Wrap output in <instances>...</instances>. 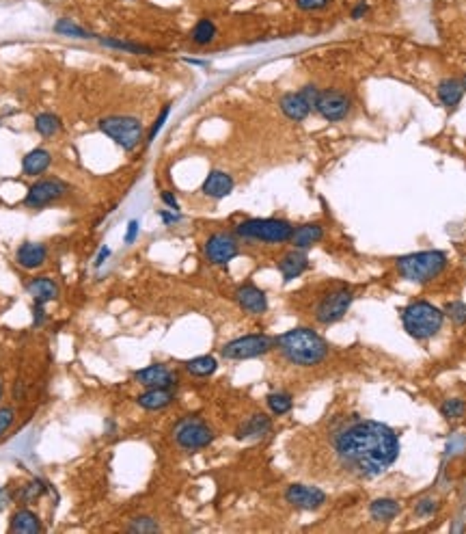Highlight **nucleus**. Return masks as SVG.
Returning a JSON list of instances; mask_svg holds the SVG:
<instances>
[{"instance_id": "nucleus-1", "label": "nucleus", "mask_w": 466, "mask_h": 534, "mask_svg": "<svg viewBox=\"0 0 466 534\" xmlns=\"http://www.w3.org/2000/svg\"><path fill=\"white\" fill-rule=\"evenodd\" d=\"M335 454L348 472L376 478L398 461L400 439L382 422L358 420L335 435Z\"/></svg>"}, {"instance_id": "nucleus-2", "label": "nucleus", "mask_w": 466, "mask_h": 534, "mask_svg": "<svg viewBox=\"0 0 466 534\" xmlns=\"http://www.w3.org/2000/svg\"><path fill=\"white\" fill-rule=\"evenodd\" d=\"M274 346L281 351V355L300 368H311V366H318L328 357V344L326 340L314 331V329H306V327H296L283 336H279L274 340Z\"/></svg>"}, {"instance_id": "nucleus-3", "label": "nucleus", "mask_w": 466, "mask_h": 534, "mask_svg": "<svg viewBox=\"0 0 466 534\" xmlns=\"http://www.w3.org/2000/svg\"><path fill=\"white\" fill-rule=\"evenodd\" d=\"M445 323V312L428 301H415L402 312V325L408 336L415 340H430L434 338Z\"/></svg>"}, {"instance_id": "nucleus-4", "label": "nucleus", "mask_w": 466, "mask_h": 534, "mask_svg": "<svg viewBox=\"0 0 466 534\" xmlns=\"http://www.w3.org/2000/svg\"><path fill=\"white\" fill-rule=\"evenodd\" d=\"M294 225L285 218H244L236 225V234L247 241H257L266 245L289 243Z\"/></svg>"}, {"instance_id": "nucleus-5", "label": "nucleus", "mask_w": 466, "mask_h": 534, "mask_svg": "<svg viewBox=\"0 0 466 534\" xmlns=\"http://www.w3.org/2000/svg\"><path fill=\"white\" fill-rule=\"evenodd\" d=\"M447 268V256L442 251H419L398 258V271L404 279L415 283H428Z\"/></svg>"}, {"instance_id": "nucleus-6", "label": "nucleus", "mask_w": 466, "mask_h": 534, "mask_svg": "<svg viewBox=\"0 0 466 534\" xmlns=\"http://www.w3.org/2000/svg\"><path fill=\"white\" fill-rule=\"evenodd\" d=\"M98 128L110 138L115 141L119 147H123L125 151H132L138 147L140 138H143V121L138 117L132 115H113V117H104L98 121Z\"/></svg>"}, {"instance_id": "nucleus-7", "label": "nucleus", "mask_w": 466, "mask_h": 534, "mask_svg": "<svg viewBox=\"0 0 466 534\" xmlns=\"http://www.w3.org/2000/svg\"><path fill=\"white\" fill-rule=\"evenodd\" d=\"M272 348H274V338L264 336V333H253V336H242V338L227 342L222 346L220 355L224 359H231V361H242V359L262 357Z\"/></svg>"}, {"instance_id": "nucleus-8", "label": "nucleus", "mask_w": 466, "mask_h": 534, "mask_svg": "<svg viewBox=\"0 0 466 534\" xmlns=\"http://www.w3.org/2000/svg\"><path fill=\"white\" fill-rule=\"evenodd\" d=\"M354 301V290L348 286L335 288L331 290L316 308V321L322 325H333L337 321H341L346 316V312L350 310V305Z\"/></svg>"}, {"instance_id": "nucleus-9", "label": "nucleus", "mask_w": 466, "mask_h": 534, "mask_svg": "<svg viewBox=\"0 0 466 534\" xmlns=\"http://www.w3.org/2000/svg\"><path fill=\"white\" fill-rule=\"evenodd\" d=\"M173 437H175L177 445L184 448V450H201V448H207L214 441L212 428L199 418L180 420L175 424V428H173Z\"/></svg>"}, {"instance_id": "nucleus-10", "label": "nucleus", "mask_w": 466, "mask_h": 534, "mask_svg": "<svg viewBox=\"0 0 466 534\" xmlns=\"http://www.w3.org/2000/svg\"><path fill=\"white\" fill-rule=\"evenodd\" d=\"M205 258L209 264L216 266H227L233 258H238L240 253V243L238 238L233 236L231 232H214L207 241H205Z\"/></svg>"}, {"instance_id": "nucleus-11", "label": "nucleus", "mask_w": 466, "mask_h": 534, "mask_svg": "<svg viewBox=\"0 0 466 534\" xmlns=\"http://www.w3.org/2000/svg\"><path fill=\"white\" fill-rule=\"evenodd\" d=\"M67 191H69V184L65 180H61V178H43V180L35 182L29 188V193L24 197V206L39 210V208H43L48 203H54L56 199L65 197Z\"/></svg>"}, {"instance_id": "nucleus-12", "label": "nucleus", "mask_w": 466, "mask_h": 534, "mask_svg": "<svg viewBox=\"0 0 466 534\" xmlns=\"http://www.w3.org/2000/svg\"><path fill=\"white\" fill-rule=\"evenodd\" d=\"M314 111H318L326 121H343L352 111V98L343 91L326 89L320 91Z\"/></svg>"}, {"instance_id": "nucleus-13", "label": "nucleus", "mask_w": 466, "mask_h": 534, "mask_svg": "<svg viewBox=\"0 0 466 534\" xmlns=\"http://www.w3.org/2000/svg\"><path fill=\"white\" fill-rule=\"evenodd\" d=\"M285 500L300 510H318L326 502V493L311 485H291L285 491Z\"/></svg>"}, {"instance_id": "nucleus-14", "label": "nucleus", "mask_w": 466, "mask_h": 534, "mask_svg": "<svg viewBox=\"0 0 466 534\" xmlns=\"http://www.w3.org/2000/svg\"><path fill=\"white\" fill-rule=\"evenodd\" d=\"M134 381H138V383L145 388H173L177 376L165 363H153V366H147V368L134 372Z\"/></svg>"}, {"instance_id": "nucleus-15", "label": "nucleus", "mask_w": 466, "mask_h": 534, "mask_svg": "<svg viewBox=\"0 0 466 534\" xmlns=\"http://www.w3.org/2000/svg\"><path fill=\"white\" fill-rule=\"evenodd\" d=\"M236 301L247 314H253V316H259L268 310V298L264 290H259L255 283H242L236 290Z\"/></svg>"}, {"instance_id": "nucleus-16", "label": "nucleus", "mask_w": 466, "mask_h": 534, "mask_svg": "<svg viewBox=\"0 0 466 534\" xmlns=\"http://www.w3.org/2000/svg\"><path fill=\"white\" fill-rule=\"evenodd\" d=\"M233 186H236V182H233V178L224 171H209L203 186H201V193L209 199H224L233 193Z\"/></svg>"}, {"instance_id": "nucleus-17", "label": "nucleus", "mask_w": 466, "mask_h": 534, "mask_svg": "<svg viewBox=\"0 0 466 534\" xmlns=\"http://www.w3.org/2000/svg\"><path fill=\"white\" fill-rule=\"evenodd\" d=\"M322 238H324V227L320 223H304V225L294 227L289 243L294 245V249L306 251V249H311L314 245H318Z\"/></svg>"}, {"instance_id": "nucleus-18", "label": "nucleus", "mask_w": 466, "mask_h": 534, "mask_svg": "<svg viewBox=\"0 0 466 534\" xmlns=\"http://www.w3.org/2000/svg\"><path fill=\"white\" fill-rule=\"evenodd\" d=\"M276 266H279L283 279H285V281H291V279L300 277V275L309 268V258H306V253H304L302 249H291V251H287L285 256L279 258V264H276Z\"/></svg>"}, {"instance_id": "nucleus-19", "label": "nucleus", "mask_w": 466, "mask_h": 534, "mask_svg": "<svg viewBox=\"0 0 466 534\" xmlns=\"http://www.w3.org/2000/svg\"><path fill=\"white\" fill-rule=\"evenodd\" d=\"M279 106L283 111V115L291 121H304L309 115H311V104L302 98L300 91H291V94H285L281 100H279Z\"/></svg>"}, {"instance_id": "nucleus-20", "label": "nucleus", "mask_w": 466, "mask_h": 534, "mask_svg": "<svg viewBox=\"0 0 466 534\" xmlns=\"http://www.w3.org/2000/svg\"><path fill=\"white\" fill-rule=\"evenodd\" d=\"M48 260V249L39 243H22L16 251V262L22 268H39Z\"/></svg>"}, {"instance_id": "nucleus-21", "label": "nucleus", "mask_w": 466, "mask_h": 534, "mask_svg": "<svg viewBox=\"0 0 466 534\" xmlns=\"http://www.w3.org/2000/svg\"><path fill=\"white\" fill-rule=\"evenodd\" d=\"M138 407L147 409V411H158L165 409L173 403V390L171 388H147L138 398H136Z\"/></svg>"}, {"instance_id": "nucleus-22", "label": "nucleus", "mask_w": 466, "mask_h": 534, "mask_svg": "<svg viewBox=\"0 0 466 534\" xmlns=\"http://www.w3.org/2000/svg\"><path fill=\"white\" fill-rule=\"evenodd\" d=\"M52 165V154L43 147H37L22 158V173L24 176H41L50 169Z\"/></svg>"}, {"instance_id": "nucleus-23", "label": "nucleus", "mask_w": 466, "mask_h": 534, "mask_svg": "<svg viewBox=\"0 0 466 534\" xmlns=\"http://www.w3.org/2000/svg\"><path fill=\"white\" fill-rule=\"evenodd\" d=\"M26 290L29 294L33 296L35 303H50V301H56L58 298V286L54 279L50 277H35L26 283Z\"/></svg>"}, {"instance_id": "nucleus-24", "label": "nucleus", "mask_w": 466, "mask_h": 534, "mask_svg": "<svg viewBox=\"0 0 466 534\" xmlns=\"http://www.w3.org/2000/svg\"><path fill=\"white\" fill-rule=\"evenodd\" d=\"M272 430V422L268 415L264 413H255L251 415L236 433L238 439H259V437H266L268 433Z\"/></svg>"}, {"instance_id": "nucleus-25", "label": "nucleus", "mask_w": 466, "mask_h": 534, "mask_svg": "<svg viewBox=\"0 0 466 534\" xmlns=\"http://www.w3.org/2000/svg\"><path fill=\"white\" fill-rule=\"evenodd\" d=\"M436 94H438V100H440L442 106L455 109V106L462 102V96H464L462 81H457V79H445V81L438 83Z\"/></svg>"}, {"instance_id": "nucleus-26", "label": "nucleus", "mask_w": 466, "mask_h": 534, "mask_svg": "<svg viewBox=\"0 0 466 534\" xmlns=\"http://www.w3.org/2000/svg\"><path fill=\"white\" fill-rule=\"evenodd\" d=\"M9 528H11V532H18V534H37V532L43 530L39 517H37L33 510H29V508H20V510L14 515Z\"/></svg>"}, {"instance_id": "nucleus-27", "label": "nucleus", "mask_w": 466, "mask_h": 534, "mask_svg": "<svg viewBox=\"0 0 466 534\" xmlns=\"http://www.w3.org/2000/svg\"><path fill=\"white\" fill-rule=\"evenodd\" d=\"M400 510L402 506L393 498H378L369 506V513L376 521H393L400 515Z\"/></svg>"}, {"instance_id": "nucleus-28", "label": "nucleus", "mask_w": 466, "mask_h": 534, "mask_svg": "<svg viewBox=\"0 0 466 534\" xmlns=\"http://www.w3.org/2000/svg\"><path fill=\"white\" fill-rule=\"evenodd\" d=\"M216 35H218V29H216V24H214L212 20H207V18L199 20V22L192 26V31H190V39H192V44H197V46H209V44L216 39Z\"/></svg>"}, {"instance_id": "nucleus-29", "label": "nucleus", "mask_w": 466, "mask_h": 534, "mask_svg": "<svg viewBox=\"0 0 466 534\" xmlns=\"http://www.w3.org/2000/svg\"><path fill=\"white\" fill-rule=\"evenodd\" d=\"M100 44L113 50H121L128 54H153V48L143 46V44H134V41H123V39H113V37H100Z\"/></svg>"}, {"instance_id": "nucleus-30", "label": "nucleus", "mask_w": 466, "mask_h": 534, "mask_svg": "<svg viewBox=\"0 0 466 534\" xmlns=\"http://www.w3.org/2000/svg\"><path fill=\"white\" fill-rule=\"evenodd\" d=\"M216 368H218V361L212 355H201V357H195V359L186 361V370L192 376H209V374L216 372Z\"/></svg>"}, {"instance_id": "nucleus-31", "label": "nucleus", "mask_w": 466, "mask_h": 534, "mask_svg": "<svg viewBox=\"0 0 466 534\" xmlns=\"http://www.w3.org/2000/svg\"><path fill=\"white\" fill-rule=\"evenodd\" d=\"M61 117L58 115H54V113H41V115H37L35 117V130L41 134V136H46V138H50V136H54L58 130H61Z\"/></svg>"}, {"instance_id": "nucleus-32", "label": "nucleus", "mask_w": 466, "mask_h": 534, "mask_svg": "<svg viewBox=\"0 0 466 534\" xmlns=\"http://www.w3.org/2000/svg\"><path fill=\"white\" fill-rule=\"evenodd\" d=\"M54 33L65 35V37H73V39H93V37H95L93 33H89V31L83 29V26H78L76 22H71V20H67V18H61V20L54 24Z\"/></svg>"}, {"instance_id": "nucleus-33", "label": "nucleus", "mask_w": 466, "mask_h": 534, "mask_svg": "<svg viewBox=\"0 0 466 534\" xmlns=\"http://www.w3.org/2000/svg\"><path fill=\"white\" fill-rule=\"evenodd\" d=\"M268 407H270V411L274 415H285L294 407L291 394H287V392H272V394H268Z\"/></svg>"}, {"instance_id": "nucleus-34", "label": "nucleus", "mask_w": 466, "mask_h": 534, "mask_svg": "<svg viewBox=\"0 0 466 534\" xmlns=\"http://www.w3.org/2000/svg\"><path fill=\"white\" fill-rule=\"evenodd\" d=\"M158 530H160V525L155 523L153 517H136L128 525V532H134V534H151V532H158Z\"/></svg>"}, {"instance_id": "nucleus-35", "label": "nucleus", "mask_w": 466, "mask_h": 534, "mask_svg": "<svg viewBox=\"0 0 466 534\" xmlns=\"http://www.w3.org/2000/svg\"><path fill=\"white\" fill-rule=\"evenodd\" d=\"M466 411V405L462 398H449L440 405V413L447 418V420H455V418H462Z\"/></svg>"}, {"instance_id": "nucleus-36", "label": "nucleus", "mask_w": 466, "mask_h": 534, "mask_svg": "<svg viewBox=\"0 0 466 534\" xmlns=\"http://www.w3.org/2000/svg\"><path fill=\"white\" fill-rule=\"evenodd\" d=\"M445 312L449 314V318H451L453 323H457V325H464V323H466V305H464V303L453 301V303L447 305V310H445Z\"/></svg>"}, {"instance_id": "nucleus-37", "label": "nucleus", "mask_w": 466, "mask_h": 534, "mask_svg": "<svg viewBox=\"0 0 466 534\" xmlns=\"http://www.w3.org/2000/svg\"><path fill=\"white\" fill-rule=\"evenodd\" d=\"M43 491H46V485H41L39 480L29 483V485L20 491V500H22V502H33V500H37Z\"/></svg>"}, {"instance_id": "nucleus-38", "label": "nucleus", "mask_w": 466, "mask_h": 534, "mask_svg": "<svg viewBox=\"0 0 466 534\" xmlns=\"http://www.w3.org/2000/svg\"><path fill=\"white\" fill-rule=\"evenodd\" d=\"M169 115H171V104H167L162 111H160V115H158V119L153 121V126H151V130H149V134H147V143H151L155 136H158V132L162 130V126H165V121L169 119Z\"/></svg>"}, {"instance_id": "nucleus-39", "label": "nucleus", "mask_w": 466, "mask_h": 534, "mask_svg": "<svg viewBox=\"0 0 466 534\" xmlns=\"http://www.w3.org/2000/svg\"><path fill=\"white\" fill-rule=\"evenodd\" d=\"M331 3H333V0H296V7L300 11H322Z\"/></svg>"}, {"instance_id": "nucleus-40", "label": "nucleus", "mask_w": 466, "mask_h": 534, "mask_svg": "<svg viewBox=\"0 0 466 534\" xmlns=\"http://www.w3.org/2000/svg\"><path fill=\"white\" fill-rule=\"evenodd\" d=\"M436 510H438V502L432 500V498H425V500H421V502L415 506V513H417L419 517H430V515H434Z\"/></svg>"}, {"instance_id": "nucleus-41", "label": "nucleus", "mask_w": 466, "mask_h": 534, "mask_svg": "<svg viewBox=\"0 0 466 534\" xmlns=\"http://www.w3.org/2000/svg\"><path fill=\"white\" fill-rule=\"evenodd\" d=\"M14 420H16V411L11 407H3V409H0V437H3L9 430V426L14 424Z\"/></svg>"}, {"instance_id": "nucleus-42", "label": "nucleus", "mask_w": 466, "mask_h": 534, "mask_svg": "<svg viewBox=\"0 0 466 534\" xmlns=\"http://www.w3.org/2000/svg\"><path fill=\"white\" fill-rule=\"evenodd\" d=\"M300 94H302V98L311 104V109H316V100H318V96H320V89H318L316 85H304V87L300 89Z\"/></svg>"}, {"instance_id": "nucleus-43", "label": "nucleus", "mask_w": 466, "mask_h": 534, "mask_svg": "<svg viewBox=\"0 0 466 534\" xmlns=\"http://www.w3.org/2000/svg\"><path fill=\"white\" fill-rule=\"evenodd\" d=\"M138 232H140V223L136 218H132L128 223V232H125V245H132L136 238H138Z\"/></svg>"}, {"instance_id": "nucleus-44", "label": "nucleus", "mask_w": 466, "mask_h": 534, "mask_svg": "<svg viewBox=\"0 0 466 534\" xmlns=\"http://www.w3.org/2000/svg\"><path fill=\"white\" fill-rule=\"evenodd\" d=\"M367 14H369V3H367V0H358V3L352 7L350 18H352V20H361V18H365Z\"/></svg>"}, {"instance_id": "nucleus-45", "label": "nucleus", "mask_w": 466, "mask_h": 534, "mask_svg": "<svg viewBox=\"0 0 466 534\" xmlns=\"http://www.w3.org/2000/svg\"><path fill=\"white\" fill-rule=\"evenodd\" d=\"M160 218H162V223L165 225H175L177 221H182V214L180 212H175V210H160Z\"/></svg>"}, {"instance_id": "nucleus-46", "label": "nucleus", "mask_w": 466, "mask_h": 534, "mask_svg": "<svg viewBox=\"0 0 466 534\" xmlns=\"http://www.w3.org/2000/svg\"><path fill=\"white\" fill-rule=\"evenodd\" d=\"M162 201H165V206H167L169 210H175V212H180V201H177V197H175L173 193L165 191V193H162Z\"/></svg>"}, {"instance_id": "nucleus-47", "label": "nucleus", "mask_w": 466, "mask_h": 534, "mask_svg": "<svg viewBox=\"0 0 466 534\" xmlns=\"http://www.w3.org/2000/svg\"><path fill=\"white\" fill-rule=\"evenodd\" d=\"M108 258H110V247H108V245H102V249H100V253H98V258H95V266L106 264Z\"/></svg>"}, {"instance_id": "nucleus-48", "label": "nucleus", "mask_w": 466, "mask_h": 534, "mask_svg": "<svg viewBox=\"0 0 466 534\" xmlns=\"http://www.w3.org/2000/svg\"><path fill=\"white\" fill-rule=\"evenodd\" d=\"M7 506V493H5V489H0V510H3Z\"/></svg>"}, {"instance_id": "nucleus-49", "label": "nucleus", "mask_w": 466, "mask_h": 534, "mask_svg": "<svg viewBox=\"0 0 466 534\" xmlns=\"http://www.w3.org/2000/svg\"><path fill=\"white\" fill-rule=\"evenodd\" d=\"M462 87H464V94H466V79L462 81Z\"/></svg>"}, {"instance_id": "nucleus-50", "label": "nucleus", "mask_w": 466, "mask_h": 534, "mask_svg": "<svg viewBox=\"0 0 466 534\" xmlns=\"http://www.w3.org/2000/svg\"><path fill=\"white\" fill-rule=\"evenodd\" d=\"M0 396H3V388H0Z\"/></svg>"}]
</instances>
